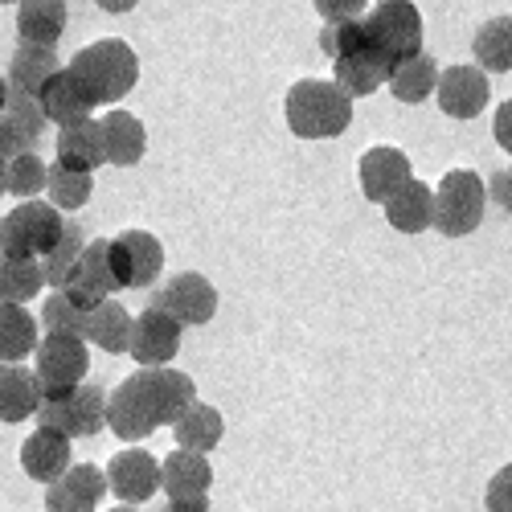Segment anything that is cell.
<instances>
[{
  "label": "cell",
  "instance_id": "obj_31",
  "mask_svg": "<svg viewBox=\"0 0 512 512\" xmlns=\"http://www.w3.org/2000/svg\"><path fill=\"white\" fill-rule=\"evenodd\" d=\"M123 250H127V263H132V287H152L164 271V246L156 234L148 230H123L119 234Z\"/></svg>",
  "mask_w": 512,
  "mask_h": 512
},
{
  "label": "cell",
  "instance_id": "obj_45",
  "mask_svg": "<svg viewBox=\"0 0 512 512\" xmlns=\"http://www.w3.org/2000/svg\"><path fill=\"white\" fill-rule=\"evenodd\" d=\"M95 5H99L103 13H132L140 0H95Z\"/></svg>",
  "mask_w": 512,
  "mask_h": 512
},
{
  "label": "cell",
  "instance_id": "obj_46",
  "mask_svg": "<svg viewBox=\"0 0 512 512\" xmlns=\"http://www.w3.org/2000/svg\"><path fill=\"white\" fill-rule=\"evenodd\" d=\"M5 99H9V82H5V74H0V111H5Z\"/></svg>",
  "mask_w": 512,
  "mask_h": 512
},
{
  "label": "cell",
  "instance_id": "obj_32",
  "mask_svg": "<svg viewBox=\"0 0 512 512\" xmlns=\"http://www.w3.org/2000/svg\"><path fill=\"white\" fill-rule=\"evenodd\" d=\"M46 287L37 259H0V304H29Z\"/></svg>",
  "mask_w": 512,
  "mask_h": 512
},
{
  "label": "cell",
  "instance_id": "obj_8",
  "mask_svg": "<svg viewBox=\"0 0 512 512\" xmlns=\"http://www.w3.org/2000/svg\"><path fill=\"white\" fill-rule=\"evenodd\" d=\"M91 357H87V340L82 336H66V332H46L33 349V373L41 394H58V390H74L87 381Z\"/></svg>",
  "mask_w": 512,
  "mask_h": 512
},
{
  "label": "cell",
  "instance_id": "obj_16",
  "mask_svg": "<svg viewBox=\"0 0 512 512\" xmlns=\"http://www.w3.org/2000/svg\"><path fill=\"white\" fill-rule=\"evenodd\" d=\"M37 103H41V111H46V119L50 123H74V119H91L95 115V95L87 91V82H82L70 66H62L58 74H50V82L41 87V95H37Z\"/></svg>",
  "mask_w": 512,
  "mask_h": 512
},
{
  "label": "cell",
  "instance_id": "obj_17",
  "mask_svg": "<svg viewBox=\"0 0 512 512\" xmlns=\"http://www.w3.org/2000/svg\"><path fill=\"white\" fill-rule=\"evenodd\" d=\"M21 467L25 476L37 480V484H54L70 472V439L50 431V426H37V431L21 443Z\"/></svg>",
  "mask_w": 512,
  "mask_h": 512
},
{
  "label": "cell",
  "instance_id": "obj_33",
  "mask_svg": "<svg viewBox=\"0 0 512 512\" xmlns=\"http://www.w3.org/2000/svg\"><path fill=\"white\" fill-rule=\"evenodd\" d=\"M82 250H87V234H82L78 222H66L58 246L46 254V259H41V275H46V287L62 291V283L70 279V271H74L78 259H82Z\"/></svg>",
  "mask_w": 512,
  "mask_h": 512
},
{
  "label": "cell",
  "instance_id": "obj_29",
  "mask_svg": "<svg viewBox=\"0 0 512 512\" xmlns=\"http://www.w3.org/2000/svg\"><path fill=\"white\" fill-rule=\"evenodd\" d=\"M472 54L484 74H512V17H492L476 29Z\"/></svg>",
  "mask_w": 512,
  "mask_h": 512
},
{
  "label": "cell",
  "instance_id": "obj_26",
  "mask_svg": "<svg viewBox=\"0 0 512 512\" xmlns=\"http://www.w3.org/2000/svg\"><path fill=\"white\" fill-rule=\"evenodd\" d=\"M41 324L21 304H0V365H21V357H33Z\"/></svg>",
  "mask_w": 512,
  "mask_h": 512
},
{
  "label": "cell",
  "instance_id": "obj_10",
  "mask_svg": "<svg viewBox=\"0 0 512 512\" xmlns=\"http://www.w3.org/2000/svg\"><path fill=\"white\" fill-rule=\"evenodd\" d=\"M107 246H111V238H95V242H87V250H82L78 267H74L70 279L62 283L66 300H70L74 308H82V312H95L103 300H111V295L119 291V283H115V275H111Z\"/></svg>",
  "mask_w": 512,
  "mask_h": 512
},
{
  "label": "cell",
  "instance_id": "obj_25",
  "mask_svg": "<svg viewBox=\"0 0 512 512\" xmlns=\"http://www.w3.org/2000/svg\"><path fill=\"white\" fill-rule=\"evenodd\" d=\"M58 54L46 50V46H25L17 41V54L9 58V91H21V95H41V87L50 82V74H58Z\"/></svg>",
  "mask_w": 512,
  "mask_h": 512
},
{
  "label": "cell",
  "instance_id": "obj_14",
  "mask_svg": "<svg viewBox=\"0 0 512 512\" xmlns=\"http://www.w3.org/2000/svg\"><path fill=\"white\" fill-rule=\"evenodd\" d=\"M107 472L95 463H70V472L46 488V512H99Z\"/></svg>",
  "mask_w": 512,
  "mask_h": 512
},
{
  "label": "cell",
  "instance_id": "obj_44",
  "mask_svg": "<svg viewBox=\"0 0 512 512\" xmlns=\"http://www.w3.org/2000/svg\"><path fill=\"white\" fill-rule=\"evenodd\" d=\"M160 512H209V496H177V500H168Z\"/></svg>",
  "mask_w": 512,
  "mask_h": 512
},
{
  "label": "cell",
  "instance_id": "obj_41",
  "mask_svg": "<svg viewBox=\"0 0 512 512\" xmlns=\"http://www.w3.org/2000/svg\"><path fill=\"white\" fill-rule=\"evenodd\" d=\"M107 259H111V275H115L119 291H123V287H132V263H127V250H123V242H119V238H111Z\"/></svg>",
  "mask_w": 512,
  "mask_h": 512
},
{
  "label": "cell",
  "instance_id": "obj_49",
  "mask_svg": "<svg viewBox=\"0 0 512 512\" xmlns=\"http://www.w3.org/2000/svg\"><path fill=\"white\" fill-rule=\"evenodd\" d=\"M0 5H21V0H0Z\"/></svg>",
  "mask_w": 512,
  "mask_h": 512
},
{
  "label": "cell",
  "instance_id": "obj_5",
  "mask_svg": "<svg viewBox=\"0 0 512 512\" xmlns=\"http://www.w3.org/2000/svg\"><path fill=\"white\" fill-rule=\"evenodd\" d=\"M369 50L394 70L398 62L422 54V13L414 0H381L365 13Z\"/></svg>",
  "mask_w": 512,
  "mask_h": 512
},
{
  "label": "cell",
  "instance_id": "obj_38",
  "mask_svg": "<svg viewBox=\"0 0 512 512\" xmlns=\"http://www.w3.org/2000/svg\"><path fill=\"white\" fill-rule=\"evenodd\" d=\"M37 132H29L25 123H17L9 111H0V160H13V156H25L37 148Z\"/></svg>",
  "mask_w": 512,
  "mask_h": 512
},
{
  "label": "cell",
  "instance_id": "obj_2",
  "mask_svg": "<svg viewBox=\"0 0 512 512\" xmlns=\"http://www.w3.org/2000/svg\"><path fill=\"white\" fill-rule=\"evenodd\" d=\"M70 70L87 82V91L95 95L99 107L103 103H119L123 95H132V87L140 82V58L119 37L91 41L87 50H78L70 58Z\"/></svg>",
  "mask_w": 512,
  "mask_h": 512
},
{
  "label": "cell",
  "instance_id": "obj_47",
  "mask_svg": "<svg viewBox=\"0 0 512 512\" xmlns=\"http://www.w3.org/2000/svg\"><path fill=\"white\" fill-rule=\"evenodd\" d=\"M0 197H5V160H0Z\"/></svg>",
  "mask_w": 512,
  "mask_h": 512
},
{
  "label": "cell",
  "instance_id": "obj_1",
  "mask_svg": "<svg viewBox=\"0 0 512 512\" xmlns=\"http://www.w3.org/2000/svg\"><path fill=\"white\" fill-rule=\"evenodd\" d=\"M283 115L300 140H336L353 123V99L332 78H300L283 99Z\"/></svg>",
  "mask_w": 512,
  "mask_h": 512
},
{
  "label": "cell",
  "instance_id": "obj_7",
  "mask_svg": "<svg viewBox=\"0 0 512 512\" xmlns=\"http://www.w3.org/2000/svg\"><path fill=\"white\" fill-rule=\"evenodd\" d=\"M107 426L123 443H140L156 431V426H164L148 369L132 373L127 381H119V390L107 394Z\"/></svg>",
  "mask_w": 512,
  "mask_h": 512
},
{
  "label": "cell",
  "instance_id": "obj_13",
  "mask_svg": "<svg viewBox=\"0 0 512 512\" xmlns=\"http://www.w3.org/2000/svg\"><path fill=\"white\" fill-rule=\"evenodd\" d=\"M488 74L480 66H447L439 70V82H435V99H439V111L451 115V119H476L484 107H488Z\"/></svg>",
  "mask_w": 512,
  "mask_h": 512
},
{
  "label": "cell",
  "instance_id": "obj_18",
  "mask_svg": "<svg viewBox=\"0 0 512 512\" xmlns=\"http://www.w3.org/2000/svg\"><path fill=\"white\" fill-rule=\"evenodd\" d=\"M99 127H103V156H107V164L132 168V164L144 160V152H148V132H144V123H140L132 111L115 107V111H107V115L99 119Z\"/></svg>",
  "mask_w": 512,
  "mask_h": 512
},
{
  "label": "cell",
  "instance_id": "obj_37",
  "mask_svg": "<svg viewBox=\"0 0 512 512\" xmlns=\"http://www.w3.org/2000/svg\"><path fill=\"white\" fill-rule=\"evenodd\" d=\"M87 316L91 312H82L66 300V291H50L46 295V304H41V328L46 332H66V336H82L87 340Z\"/></svg>",
  "mask_w": 512,
  "mask_h": 512
},
{
  "label": "cell",
  "instance_id": "obj_12",
  "mask_svg": "<svg viewBox=\"0 0 512 512\" xmlns=\"http://www.w3.org/2000/svg\"><path fill=\"white\" fill-rule=\"evenodd\" d=\"M107 492H115L123 504H144L160 492V463L140 451V447H127L119 455H111L107 463Z\"/></svg>",
  "mask_w": 512,
  "mask_h": 512
},
{
  "label": "cell",
  "instance_id": "obj_28",
  "mask_svg": "<svg viewBox=\"0 0 512 512\" xmlns=\"http://www.w3.org/2000/svg\"><path fill=\"white\" fill-rule=\"evenodd\" d=\"M87 340L103 353H127V345H132V312L119 300H103L87 316Z\"/></svg>",
  "mask_w": 512,
  "mask_h": 512
},
{
  "label": "cell",
  "instance_id": "obj_27",
  "mask_svg": "<svg viewBox=\"0 0 512 512\" xmlns=\"http://www.w3.org/2000/svg\"><path fill=\"white\" fill-rule=\"evenodd\" d=\"M390 91H394V99L398 103H422V99H431L435 95V82H439V66H435V58L431 54H414V58H406V62H398L394 70H390Z\"/></svg>",
  "mask_w": 512,
  "mask_h": 512
},
{
  "label": "cell",
  "instance_id": "obj_30",
  "mask_svg": "<svg viewBox=\"0 0 512 512\" xmlns=\"http://www.w3.org/2000/svg\"><path fill=\"white\" fill-rule=\"evenodd\" d=\"M386 78H390V70H386V62H381L373 50H369V54H353V58L332 62V82H336V87L345 91L349 99L373 95Z\"/></svg>",
  "mask_w": 512,
  "mask_h": 512
},
{
  "label": "cell",
  "instance_id": "obj_24",
  "mask_svg": "<svg viewBox=\"0 0 512 512\" xmlns=\"http://www.w3.org/2000/svg\"><path fill=\"white\" fill-rule=\"evenodd\" d=\"M226 435V418L218 414V406H205V402H193L177 422H173V439L181 451H213Z\"/></svg>",
  "mask_w": 512,
  "mask_h": 512
},
{
  "label": "cell",
  "instance_id": "obj_9",
  "mask_svg": "<svg viewBox=\"0 0 512 512\" xmlns=\"http://www.w3.org/2000/svg\"><path fill=\"white\" fill-rule=\"evenodd\" d=\"M152 308L168 312L177 324H209L213 312H218V287L197 271H181L156 287Z\"/></svg>",
  "mask_w": 512,
  "mask_h": 512
},
{
  "label": "cell",
  "instance_id": "obj_43",
  "mask_svg": "<svg viewBox=\"0 0 512 512\" xmlns=\"http://www.w3.org/2000/svg\"><path fill=\"white\" fill-rule=\"evenodd\" d=\"M488 193H492V197L512 213V168H500V173L488 181Z\"/></svg>",
  "mask_w": 512,
  "mask_h": 512
},
{
  "label": "cell",
  "instance_id": "obj_19",
  "mask_svg": "<svg viewBox=\"0 0 512 512\" xmlns=\"http://www.w3.org/2000/svg\"><path fill=\"white\" fill-rule=\"evenodd\" d=\"M58 164L74 173H95L99 164H107L99 119H74L58 127Z\"/></svg>",
  "mask_w": 512,
  "mask_h": 512
},
{
  "label": "cell",
  "instance_id": "obj_48",
  "mask_svg": "<svg viewBox=\"0 0 512 512\" xmlns=\"http://www.w3.org/2000/svg\"><path fill=\"white\" fill-rule=\"evenodd\" d=\"M111 512H140V508H132V504H123V508H111Z\"/></svg>",
  "mask_w": 512,
  "mask_h": 512
},
{
  "label": "cell",
  "instance_id": "obj_34",
  "mask_svg": "<svg viewBox=\"0 0 512 512\" xmlns=\"http://www.w3.org/2000/svg\"><path fill=\"white\" fill-rule=\"evenodd\" d=\"M320 50L340 62L353 54H369V33H365V17H340V21H324L320 29Z\"/></svg>",
  "mask_w": 512,
  "mask_h": 512
},
{
  "label": "cell",
  "instance_id": "obj_42",
  "mask_svg": "<svg viewBox=\"0 0 512 512\" xmlns=\"http://www.w3.org/2000/svg\"><path fill=\"white\" fill-rule=\"evenodd\" d=\"M492 136H496V144H500V148L512 156V99L496 107V119H492Z\"/></svg>",
  "mask_w": 512,
  "mask_h": 512
},
{
  "label": "cell",
  "instance_id": "obj_4",
  "mask_svg": "<svg viewBox=\"0 0 512 512\" xmlns=\"http://www.w3.org/2000/svg\"><path fill=\"white\" fill-rule=\"evenodd\" d=\"M33 418L37 426H50V431L66 439H95L107 426V394L95 381H82V386L58 390V394H41V406Z\"/></svg>",
  "mask_w": 512,
  "mask_h": 512
},
{
  "label": "cell",
  "instance_id": "obj_20",
  "mask_svg": "<svg viewBox=\"0 0 512 512\" xmlns=\"http://www.w3.org/2000/svg\"><path fill=\"white\" fill-rule=\"evenodd\" d=\"M66 33V0H21L17 5V41L54 50Z\"/></svg>",
  "mask_w": 512,
  "mask_h": 512
},
{
  "label": "cell",
  "instance_id": "obj_35",
  "mask_svg": "<svg viewBox=\"0 0 512 512\" xmlns=\"http://www.w3.org/2000/svg\"><path fill=\"white\" fill-rule=\"evenodd\" d=\"M46 193L54 209H82L95 193V173H74V168L50 164L46 173Z\"/></svg>",
  "mask_w": 512,
  "mask_h": 512
},
{
  "label": "cell",
  "instance_id": "obj_6",
  "mask_svg": "<svg viewBox=\"0 0 512 512\" xmlns=\"http://www.w3.org/2000/svg\"><path fill=\"white\" fill-rule=\"evenodd\" d=\"M484 205H488V185L480 181V173H472V168H451L435 189V226L431 230H439L443 238H467L472 230H480Z\"/></svg>",
  "mask_w": 512,
  "mask_h": 512
},
{
  "label": "cell",
  "instance_id": "obj_36",
  "mask_svg": "<svg viewBox=\"0 0 512 512\" xmlns=\"http://www.w3.org/2000/svg\"><path fill=\"white\" fill-rule=\"evenodd\" d=\"M46 173H50V164L37 152L13 156V160H5V193H13L17 201H33L46 189Z\"/></svg>",
  "mask_w": 512,
  "mask_h": 512
},
{
  "label": "cell",
  "instance_id": "obj_3",
  "mask_svg": "<svg viewBox=\"0 0 512 512\" xmlns=\"http://www.w3.org/2000/svg\"><path fill=\"white\" fill-rule=\"evenodd\" d=\"M66 222L50 201H21L0 218V259H46L58 246Z\"/></svg>",
  "mask_w": 512,
  "mask_h": 512
},
{
  "label": "cell",
  "instance_id": "obj_23",
  "mask_svg": "<svg viewBox=\"0 0 512 512\" xmlns=\"http://www.w3.org/2000/svg\"><path fill=\"white\" fill-rule=\"evenodd\" d=\"M41 406L37 373L25 365H0V422H25Z\"/></svg>",
  "mask_w": 512,
  "mask_h": 512
},
{
  "label": "cell",
  "instance_id": "obj_11",
  "mask_svg": "<svg viewBox=\"0 0 512 512\" xmlns=\"http://www.w3.org/2000/svg\"><path fill=\"white\" fill-rule=\"evenodd\" d=\"M181 328L185 324H177L168 312H160V308L148 304L140 316H132V345H127V353L136 357L140 369H160V365H168V361L177 357Z\"/></svg>",
  "mask_w": 512,
  "mask_h": 512
},
{
  "label": "cell",
  "instance_id": "obj_40",
  "mask_svg": "<svg viewBox=\"0 0 512 512\" xmlns=\"http://www.w3.org/2000/svg\"><path fill=\"white\" fill-rule=\"evenodd\" d=\"M312 5L324 21H340V17H361L369 0H312Z\"/></svg>",
  "mask_w": 512,
  "mask_h": 512
},
{
  "label": "cell",
  "instance_id": "obj_39",
  "mask_svg": "<svg viewBox=\"0 0 512 512\" xmlns=\"http://www.w3.org/2000/svg\"><path fill=\"white\" fill-rule=\"evenodd\" d=\"M484 504H488V512H512V463L500 467V472L488 480Z\"/></svg>",
  "mask_w": 512,
  "mask_h": 512
},
{
  "label": "cell",
  "instance_id": "obj_22",
  "mask_svg": "<svg viewBox=\"0 0 512 512\" xmlns=\"http://www.w3.org/2000/svg\"><path fill=\"white\" fill-rule=\"evenodd\" d=\"M386 218L398 234H422L435 226V189L422 185V181H410L402 185L390 201H386Z\"/></svg>",
  "mask_w": 512,
  "mask_h": 512
},
{
  "label": "cell",
  "instance_id": "obj_15",
  "mask_svg": "<svg viewBox=\"0 0 512 512\" xmlns=\"http://www.w3.org/2000/svg\"><path fill=\"white\" fill-rule=\"evenodd\" d=\"M414 181V168H410V156L402 148H390V144H381V148H369L361 156V189L369 201L377 205H386L402 185Z\"/></svg>",
  "mask_w": 512,
  "mask_h": 512
},
{
  "label": "cell",
  "instance_id": "obj_21",
  "mask_svg": "<svg viewBox=\"0 0 512 512\" xmlns=\"http://www.w3.org/2000/svg\"><path fill=\"white\" fill-rule=\"evenodd\" d=\"M209 484H213V467L205 455L197 451H173L164 463H160V488L168 492V500L177 496H209Z\"/></svg>",
  "mask_w": 512,
  "mask_h": 512
}]
</instances>
